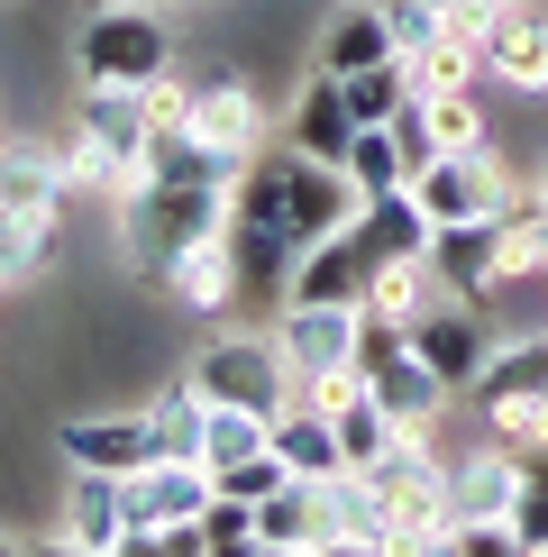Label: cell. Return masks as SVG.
I'll return each instance as SVG.
<instances>
[{
    "label": "cell",
    "instance_id": "obj_1",
    "mask_svg": "<svg viewBox=\"0 0 548 557\" xmlns=\"http://www.w3.org/2000/svg\"><path fill=\"white\" fill-rule=\"evenodd\" d=\"M357 201L365 193L348 183V165H320L302 147H257L247 174H238V193H228V211L274 228L284 247H311V238H329L338 220H357Z\"/></svg>",
    "mask_w": 548,
    "mask_h": 557
},
{
    "label": "cell",
    "instance_id": "obj_2",
    "mask_svg": "<svg viewBox=\"0 0 548 557\" xmlns=\"http://www.w3.org/2000/svg\"><path fill=\"white\" fill-rule=\"evenodd\" d=\"M147 137H155L147 91H128V83H83V91H74V147H64V174L120 201L128 183L147 174Z\"/></svg>",
    "mask_w": 548,
    "mask_h": 557
},
{
    "label": "cell",
    "instance_id": "obj_3",
    "mask_svg": "<svg viewBox=\"0 0 548 557\" xmlns=\"http://www.w3.org/2000/svg\"><path fill=\"white\" fill-rule=\"evenodd\" d=\"M228 228V193H201V183H165V174H137L120 193V257L137 274H165L192 238Z\"/></svg>",
    "mask_w": 548,
    "mask_h": 557
},
{
    "label": "cell",
    "instance_id": "obj_4",
    "mask_svg": "<svg viewBox=\"0 0 548 557\" xmlns=\"http://www.w3.org/2000/svg\"><path fill=\"white\" fill-rule=\"evenodd\" d=\"M74 74L83 83H128L147 91L155 74H174V28L155 0H101L74 28Z\"/></svg>",
    "mask_w": 548,
    "mask_h": 557
},
{
    "label": "cell",
    "instance_id": "obj_5",
    "mask_svg": "<svg viewBox=\"0 0 548 557\" xmlns=\"http://www.w3.org/2000/svg\"><path fill=\"white\" fill-rule=\"evenodd\" d=\"M183 375L201 384V403H238V411H265V421L292 403V366L274 338H211Z\"/></svg>",
    "mask_w": 548,
    "mask_h": 557
},
{
    "label": "cell",
    "instance_id": "obj_6",
    "mask_svg": "<svg viewBox=\"0 0 548 557\" xmlns=\"http://www.w3.org/2000/svg\"><path fill=\"white\" fill-rule=\"evenodd\" d=\"M211 494L220 484H211L201 457H155V467H137L128 475V548L120 557H155V540H165V530H192Z\"/></svg>",
    "mask_w": 548,
    "mask_h": 557
},
{
    "label": "cell",
    "instance_id": "obj_7",
    "mask_svg": "<svg viewBox=\"0 0 548 557\" xmlns=\"http://www.w3.org/2000/svg\"><path fill=\"white\" fill-rule=\"evenodd\" d=\"M274 347H284V366H292V393H302L311 375L357 366V301H284Z\"/></svg>",
    "mask_w": 548,
    "mask_h": 557
},
{
    "label": "cell",
    "instance_id": "obj_8",
    "mask_svg": "<svg viewBox=\"0 0 548 557\" xmlns=\"http://www.w3.org/2000/svg\"><path fill=\"white\" fill-rule=\"evenodd\" d=\"M411 357H421L448 393H475V375H485V357H494V330H485L475 301H429V311L411 320Z\"/></svg>",
    "mask_w": 548,
    "mask_h": 557
},
{
    "label": "cell",
    "instance_id": "obj_9",
    "mask_svg": "<svg viewBox=\"0 0 548 557\" xmlns=\"http://www.w3.org/2000/svg\"><path fill=\"white\" fill-rule=\"evenodd\" d=\"M55 548H74V557H120V548H128V475L64 467V521H55Z\"/></svg>",
    "mask_w": 548,
    "mask_h": 557
},
{
    "label": "cell",
    "instance_id": "obj_10",
    "mask_svg": "<svg viewBox=\"0 0 548 557\" xmlns=\"http://www.w3.org/2000/svg\"><path fill=\"white\" fill-rule=\"evenodd\" d=\"M411 193H421V211L448 228V220H494L512 183H502V165L485 147H457V156H429V165L411 174Z\"/></svg>",
    "mask_w": 548,
    "mask_h": 557
},
{
    "label": "cell",
    "instance_id": "obj_11",
    "mask_svg": "<svg viewBox=\"0 0 548 557\" xmlns=\"http://www.w3.org/2000/svg\"><path fill=\"white\" fill-rule=\"evenodd\" d=\"M375 274H384V257L365 247V228L338 220L329 238H311L302 257H292V301H365Z\"/></svg>",
    "mask_w": 548,
    "mask_h": 557
},
{
    "label": "cell",
    "instance_id": "obj_12",
    "mask_svg": "<svg viewBox=\"0 0 548 557\" xmlns=\"http://www.w3.org/2000/svg\"><path fill=\"white\" fill-rule=\"evenodd\" d=\"M55 448H64V467L137 475V467H155V457H165V438H155L147 411H101V421H64V430H55Z\"/></svg>",
    "mask_w": 548,
    "mask_h": 557
},
{
    "label": "cell",
    "instance_id": "obj_13",
    "mask_svg": "<svg viewBox=\"0 0 548 557\" xmlns=\"http://www.w3.org/2000/svg\"><path fill=\"white\" fill-rule=\"evenodd\" d=\"M183 128L211 137V147L257 156L265 147V101H257V83H247L238 64H211V74H192V120H183Z\"/></svg>",
    "mask_w": 548,
    "mask_h": 557
},
{
    "label": "cell",
    "instance_id": "obj_14",
    "mask_svg": "<svg viewBox=\"0 0 548 557\" xmlns=\"http://www.w3.org/2000/svg\"><path fill=\"white\" fill-rule=\"evenodd\" d=\"M475 64H485L494 83H512V91H548V10H531V0H502L494 28L475 37Z\"/></svg>",
    "mask_w": 548,
    "mask_h": 557
},
{
    "label": "cell",
    "instance_id": "obj_15",
    "mask_svg": "<svg viewBox=\"0 0 548 557\" xmlns=\"http://www.w3.org/2000/svg\"><path fill=\"white\" fill-rule=\"evenodd\" d=\"M311 494H320V548H394V512H384V494H375L365 467L320 475Z\"/></svg>",
    "mask_w": 548,
    "mask_h": 557
},
{
    "label": "cell",
    "instance_id": "obj_16",
    "mask_svg": "<svg viewBox=\"0 0 548 557\" xmlns=\"http://www.w3.org/2000/svg\"><path fill=\"white\" fill-rule=\"evenodd\" d=\"M64 193H74V174H64L55 147H37V137H0V211H18V220H55Z\"/></svg>",
    "mask_w": 548,
    "mask_h": 557
},
{
    "label": "cell",
    "instance_id": "obj_17",
    "mask_svg": "<svg viewBox=\"0 0 548 557\" xmlns=\"http://www.w3.org/2000/svg\"><path fill=\"white\" fill-rule=\"evenodd\" d=\"M329 430H338V457H348V467H384V457H394L402 438H411V430L394 421V403H384V393L365 384V375L329 403Z\"/></svg>",
    "mask_w": 548,
    "mask_h": 557
},
{
    "label": "cell",
    "instance_id": "obj_18",
    "mask_svg": "<svg viewBox=\"0 0 548 557\" xmlns=\"http://www.w3.org/2000/svg\"><path fill=\"white\" fill-rule=\"evenodd\" d=\"M348 137H357V110H348V91H338V74H311V91L284 120V147L320 156V165H348Z\"/></svg>",
    "mask_w": 548,
    "mask_h": 557
},
{
    "label": "cell",
    "instance_id": "obj_19",
    "mask_svg": "<svg viewBox=\"0 0 548 557\" xmlns=\"http://www.w3.org/2000/svg\"><path fill=\"white\" fill-rule=\"evenodd\" d=\"M228 265H238V301H292V257L302 247H284L274 228H257V220H238L228 211Z\"/></svg>",
    "mask_w": 548,
    "mask_h": 557
},
{
    "label": "cell",
    "instance_id": "obj_20",
    "mask_svg": "<svg viewBox=\"0 0 548 557\" xmlns=\"http://www.w3.org/2000/svg\"><path fill=\"white\" fill-rule=\"evenodd\" d=\"M357 228H365V247H375L384 265H394V257H429V238H439V220L421 211V193H411V183L365 193V201H357Z\"/></svg>",
    "mask_w": 548,
    "mask_h": 557
},
{
    "label": "cell",
    "instance_id": "obj_21",
    "mask_svg": "<svg viewBox=\"0 0 548 557\" xmlns=\"http://www.w3.org/2000/svg\"><path fill=\"white\" fill-rule=\"evenodd\" d=\"M155 284H165L183 311H228V301H238V265H228V238H220V228H211V238H192L165 274H155Z\"/></svg>",
    "mask_w": 548,
    "mask_h": 557
},
{
    "label": "cell",
    "instance_id": "obj_22",
    "mask_svg": "<svg viewBox=\"0 0 548 557\" xmlns=\"http://www.w3.org/2000/svg\"><path fill=\"white\" fill-rule=\"evenodd\" d=\"M265 438H274V457H284L292 475H311V484L348 467V457H338V430H329V411H320V403H302V393H292V403L274 411V430H265Z\"/></svg>",
    "mask_w": 548,
    "mask_h": 557
},
{
    "label": "cell",
    "instance_id": "obj_23",
    "mask_svg": "<svg viewBox=\"0 0 548 557\" xmlns=\"http://www.w3.org/2000/svg\"><path fill=\"white\" fill-rule=\"evenodd\" d=\"M384 55H402V46H394V18L375 0H348L329 18V37H320V74H357V64H384Z\"/></svg>",
    "mask_w": 548,
    "mask_h": 557
},
{
    "label": "cell",
    "instance_id": "obj_24",
    "mask_svg": "<svg viewBox=\"0 0 548 557\" xmlns=\"http://www.w3.org/2000/svg\"><path fill=\"white\" fill-rule=\"evenodd\" d=\"M257 548H265V557L320 548V494H311V475H284V484L257 503Z\"/></svg>",
    "mask_w": 548,
    "mask_h": 557
},
{
    "label": "cell",
    "instance_id": "obj_25",
    "mask_svg": "<svg viewBox=\"0 0 548 557\" xmlns=\"http://www.w3.org/2000/svg\"><path fill=\"white\" fill-rule=\"evenodd\" d=\"M521 393H548V330L502 338V347H494V357H485V375H475V411L521 403Z\"/></svg>",
    "mask_w": 548,
    "mask_h": 557
},
{
    "label": "cell",
    "instance_id": "obj_26",
    "mask_svg": "<svg viewBox=\"0 0 548 557\" xmlns=\"http://www.w3.org/2000/svg\"><path fill=\"white\" fill-rule=\"evenodd\" d=\"M365 384H375L384 403H394V421H402V430H439V411L457 403V393H448L439 375H429V366L411 357V347H402L394 366H375V375H365Z\"/></svg>",
    "mask_w": 548,
    "mask_h": 557
},
{
    "label": "cell",
    "instance_id": "obj_27",
    "mask_svg": "<svg viewBox=\"0 0 548 557\" xmlns=\"http://www.w3.org/2000/svg\"><path fill=\"white\" fill-rule=\"evenodd\" d=\"M147 421H155V438H165V457H201V421H211V403H201L192 375H174V384L147 393Z\"/></svg>",
    "mask_w": 548,
    "mask_h": 557
},
{
    "label": "cell",
    "instance_id": "obj_28",
    "mask_svg": "<svg viewBox=\"0 0 548 557\" xmlns=\"http://www.w3.org/2000/svg\"><path fill=\"white\" fill-rule=\"evenodd\" d=\"M265 411H238V403H211V421H201V467H228V457H257L265 448Z\"/></svg>",
    "mask_w": 548,
    "mask_h": 557
},
{
    "label": "cell",
    "instance_id": "obj_29",
    "mask_svg": "<svg viewBox=\"0 0 548 557\" xmlns=\"http://www.w3.org/2000/svg\"><path fill=\"white\" fill-rule=\"evenodd\" d=\"M348 183H357V193H394V183H411V165H402V147H394L384 120L348 137Z\"/></svg>",
    "mask_w": 548,
    "mask_h": 557
},
{
    "label": "cell",
    "instance_id": "obj_30",
    "mask_svg": "<svg viewBox=\"0 0 548 557\" xmlns=\"http://www.w3.org/2000/svg\"><path fill=\"white\" fill-rule=\"evenodd\" d=\"M421 101H429V128H439V156L485 147V110H475V83H457V91H421Z\"/></svg>",
    "mask_w": 548,
    "mask_h": 557
},
{
    "label": "cell",
    "instance_id": "obj_31",
    "mask_svg": "<svg viewBox=\"0 0 548 557\" xmlns=\"http://www.w3.org/2000/svg\"><path fill=\"white\" fill-rule=\"evenodd\" d=\"M192 540H201V557H220V548H257V503L211 494V503H201V521H192Z\"/></svg>",
    "mask_w": 548,
    "mask_h": 557
},
{
    "label": "cell",
    "instance_id": "obj_32",
    "mask_svg": "<svg viewBox=\"0 0 548 557\" xmlns=\"http://www.w3.org/2000/svg\"><path fill=\"white\" fill-rule=\"evenodd\" d=\"M284 475H292V467L274 457V438H265L257 457H228V467H211V484H220V494H238V503H265V494H274Z\"/></svg>",
    "mask_w": 548,
    "mask_h": 557
},
{
    "label": "cell",
    "instance_id": "obj_33",
    "mask_svg": "<svg viewBox=\"0 0 548 557\" xmlns=\"http://www.w3.org/2000/svg\"><path fill=\"white\" fill-rule=\"evenodd\" d=\"M384 128H394V147H402V165H411V174H421L429 156H439V128H429V101H421V91H411V101H402Z\"/></svg>",
    "mask_w": 548,
    "mask_h": 557
},
{
    "label": "cell",
    "instance_id": "obj_34",
    "mask_svg": "<svg viewBox=\"0 0 548 557\" xmlns=\"http://www.w3.org/2000/svg\"><path fill=\"white\" fill-rule=\"evenodd\" d=\"M448 557H521V540H512V521H457Z\"/></svg>",
    "mask_w": 548,
    "mask_h": 557
},
{
    "label": "cell",
    "instance_id": "obj_35",
    "mask_svg": "<svg viewBox=\"0 0 548 557\" xmlns=\"http://www.w3.org/2000/svg\"><path fill=\"white\" fill-rule=\"evenodd\" d=\"M512 540H521V557H548V484H521V503H512Z\"/></svg>",
    "mask_w": 548,
    "mask_h": 557
},
{
    "label": "cell",
    "instance_id": "obj_36",
    "mask_svg": "<svg viewBox=\"0 0 548 557\" xmlns=\"http://www.w3.org/2000/svg\"><path fill=\"white\" fill-rule=\"evenodd\" d=\"M539 193H548V174H539Z\"/></svg>",
    "mask_w": 548,
    "mask_h": 557
}]
</instances>
